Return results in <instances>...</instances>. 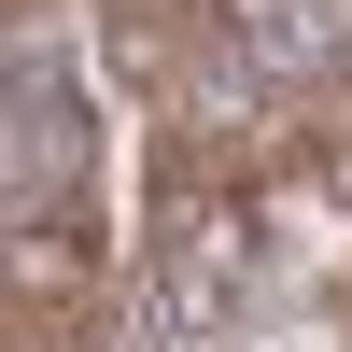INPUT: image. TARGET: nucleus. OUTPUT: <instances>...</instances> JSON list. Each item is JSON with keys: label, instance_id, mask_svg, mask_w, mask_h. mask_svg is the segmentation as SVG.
I'll return each mask as SVG.
<instances>
[{"label": "nucleus", "instance_id": "nucleus-1", "mask_svg": "<svg viewBox=\"0 0 352 352\" xmlns=\"http://www.w3.org/2000/svg\"><path fill=\"white\" fill-rule=\"evenodd\" d=\"M85 310H99V240L85 226H0V338H28V352H56V338H85Z\"/></svg>", "mask_w": 352, "mask_h": 352}]
</instances>
